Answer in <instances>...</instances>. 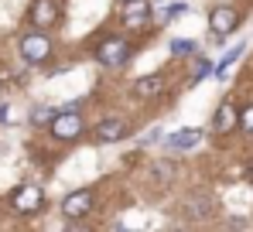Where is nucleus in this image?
<instances>
[{
  "label": "nucleus",
  "mask_w": 253,
  "mask_h": 232,
  "mask_svg": "<svg viewBox=\"0 0 253 232\" xmlns=\"http://www.w3.org/2000/svg\"><path fill=\"white\" fill-rule=\"evenodd\" d=\"M31 24H35V28H51V24H58V7H55V0H35V3H31Z\"/></svg>",
  "instance_id": "obj_7"
},
{
  "label": "nucleus",
  "mask_w": 253,
  "mask_h": 232,
  "mask_svg": "<svg viewBox=\"0 0 253 232\" xmlns=\"http://www.w3.org/2000/svg\"><path fill=\"white\" fill-rule=\"evenodd\" d=\"M178 14H185V7H181V3H174V7H168V10H165L161 17H165V21H171V17H178Z\"/></svg>",
  "instance_id": "obj_18"
},
{
  "label": "nucleus",
  "mask_w": 253,
  "mask_h": 232,
  "mask_svg": "<svg viewBox=\"0 0 253 232\" xmlns=\"http://www.w3.org/2000/svg\"><path fill=\"white\" fill-rule=\"evenodd\" d=\"M192 51H195V41H188V38H174L171 41V55L181 58V55H192Z\"/></svg>",
  "instance_id": "obj_14"
},
{
  "label": "nucleus",
  "mask_w": 253,
  "mask_h": 232,
  "mask_svg": "<svg viewBox=\"0 0 253 232\" xmlns=\"http://www.w3.org/2000/svg\"><path fill=\"white\" fill-rule=\"evenodd\" d=\"M51 133L58 140H76L83 133V116H79V106H65L62 113H55L51 119Z\"/></svg>",
  "instance_id": "obj_1"
},
{
  "label": "nucleus",
  "mask_w": 253,
  "mask_h": 232,
  "mask_svg": "<svg viewBox=\"0 0 253 232\" xmlns=\"http://www.w3.org/2000/svg\"><path fill=\"white\" fill-rule=\"evenodd\" d=\"M209 69H212L209 62H206V58H199V65H195V76H192V82H202V78L209 76Z\"/></svg>",
  "instance_id": "obj_17"
},
{
  "label": "nucleus",
  "mask_w": 253,
  "mask_h": 232,
  "mask_svg": "<svg viewBox=\"0 0 253 232\" xmlns=\"http://www.w3.org/2000/svg\"><path fill=\"white\" fill-rule=\"evenodd\" d=\"M124 3H126V0H124Z\"/></svg>",
  "instance_id": "obj_19"
},
{
  "label": "nucleus",
  "mask_w": 253,
  "mask_h": 232,
  "mask_svg": "<svg viewBox=\"0 0 253 232\" xmlns=\"http://www.w3.org/2000/svg\"><path fill=\"white\" fill-rule=\"evenodd\" d=\"M96 58H99V65H106V69H120L126 58H130V44L124 38H110L103 41L99 48H96Z\"/></svg>",
  "instance_id": "obj_3"
},
{
  "label": "nucleus",
  "mask_w": 253,
  "mask_h": 232,
  "mask_svg": "<svg viewBox=\"0 0 253 232\" xmlns=\"http://www.w3.org/2000/svg\"><path fill=\"white\" fill-rule=\"evenodd\" d=\"M89 208H92V194L85 192V188L65 194V201H62V215L65 219H83V215H89Z\"/></svg>",
  "instance_id": "obj_6"
},
{
  "label": "nucleus",
  "mask_w": 253,
  "mask_h": 232,
  "mask_svg": "<svg viewBox=\"0 0 253 232\" xmlns=\"http://www.w3.org/2000/svg\"><path fill=\"white\" fill-rule=\"evenodd\" d=\"M209 28H212V35H233L236 28H240V14L233 10V7H215L209 14Z\"/></svg>",
  "instance_id": "obj_5"
},
{
  "label": "nucleus",
  "mask_w": 253,
  "mask_h": 232,
  "mask_svg": "<svg viewBox=\"0 0 253 232\" xmlns=\"http://www.w3.org/2000/svg\"><path fill=\"white\" fill-rule=\"evenodd\" d=\"M240 126V113H236V106L233 103H222L215 116H212V130L215 133H229V130H236Z\"/></svg>",
  "instance_id": "obj_9"
},
{
  "label": "nucleus",
  "mask_w": 253,
  "mask_h": 232,
  "mask_svg": "<svg viewBox=\"0 0 253 232\" xmlns=\"http://www.w3.org/2000/svg\"><path fill=\"white\" fill-rule=\"evenodd\" d=\"M240 130H247V133H253V106H247V110L240 113Z\"/></svg>",
  "instance_id": "obj_16"
},
{
  "label": "nucleus",
  "mask_w": 253,
  "mask_h": 232,
  "mask_svg": "<svg viewBox=\"0 0 253 232\" xmlns=\"http://www.w3.org/2000/svg\"><path fill=\"white\" fill-rule=\"evenodd\" d=\"M147 17H151V3H147V0H126V7H124V24L140 28Z\"/></svg>",
  "instance_id": "obj_11"
},
{
  "label": "nucleus",
  "mask_w": 253,
  "mask_h": 232,
  "mask_svg": "<svg viewBox=\"0 0 253 232\" xmlns=\"http://www.w3.org/2000/svg\"><path fill=\"white\" fill-rule=\"evenodd\" d=\"M243 48H247V44H236V48H229V55H226L219 65H215V78H222V72H226V69H229V65H233V62L243 55Z\"/></svg>",
  "instance_id": "obj_13"
},
{
  "label": "nucleus",
  "mask_w": 253,
  "mask_h": 232,
  "mask_svg": "<svg viewBox=\"0 0 253 232\" xmlns=\"http://www.w3.org/2000/svg\"><path fill=\"white\" fill-rule=\"evenodd\" d=\"M199 140H202V130L181 126V130H174V133L168 137V147L171 151H192V147H199Z\"/></svg>",
  "instance_id": "obj_10"
},
{
  "label": "nucleus",
  "mask_w": 253,
  "mask_h": 232,
  "mask_svg": "<svg viewBox=\"0 0 253 232\" xmlns=\"http://www.w3.org/2000/svg\"><path fill=\"white\" fill-rule=\"evenodd\" d=\"M161 89H165V78H161V76H147V78H140V82L133 85L137 96H158Z\"/></svg>",
  "instance_id": "obj_12"
},
{
  "label": "nucleus",
  "mask_w": 253,
  "mask_h": 232,
  "mask_svg": "<svg viewBox=\"0 0 253 232\" xmlns=\"http://www.w3.org/2000/svg\"><path fill=\"white\" fill-rule=\"evenodd\" d=\"M48 55H51V41L44 38V35H24L21 38V58L28 65H42Z\"/></svg>",
  "instance_id": "obj_4"
},
{
  "label": "nucleus",
  "mask_w": 253,
  "mask_h": 232,
  "mask_svg": "<svg viewBox=\"0 0 253 232\" xmlns=\"http://www.w3.org/2000/svg\"><path fill=\"white\" fill-rule=\"evenodd\" d=\"M10 205H14L17 215H35V212L44 205V192L38 188V185H21L17 192L10 194Z\"/></svg>",
  "instance_id": "obj_2"
},
{
  "label": "nucleus",
  "mask_w": 253,
  "mask_h": 232,
  "mask_svg": "<svg viewBox=\"0 0 253 232\" xmlns=\"http://www.w3.org/2000/svg\"><path fill=\"white\" fill-rule=\"evenodd\" d=\"M96 144H113V140H124L126 137V123L124 119H103L96 130H92Z\"/></svg>",
  "instance_id": "obj_8"
},
{
  "label": "nucleus",
  "mask_w": 253,
  "mask_h": 232,
  "mask_svg": "<svg viewBox=\"0 0 253 232\" xmlns=\"http://www.w3.org/2000/svg\"><path fill=\"white\" fill-rule=\"evenodd\" d=\"M55 119V110L51 106H38L35 113H31V123H51Z\"/></svg>",
  "instance_id": "obj_15"
}]
</instances>
